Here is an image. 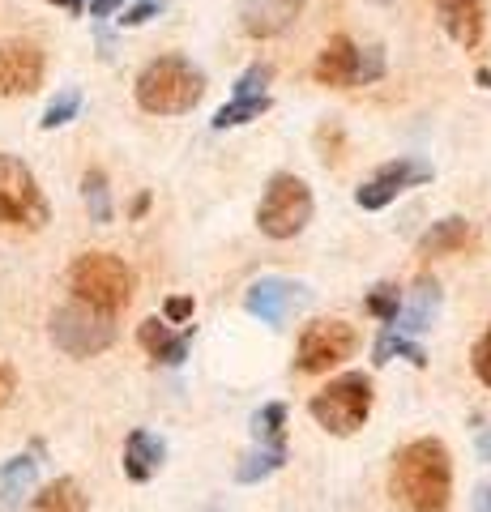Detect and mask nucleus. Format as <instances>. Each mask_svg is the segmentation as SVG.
<instances>
[{"label": "nucleus", "instance_id": "393cba45", "mask_svg": "<svg viewBox=\"0 0 491 512\" xmlns=\"http://www.w3.org/2000/svg\"><path fill=\"white\" fill-rule=\"evenodd\" d=\"M252 436H257V444L287 440V406H282V402L261 406L257 414H252Z\"/></svg>", "mask_w": 491, "mask_h": 512}, {"label": "nucleus", "instance_id": "bb28decb", "mask_svg": "<svg viewBox=\"0 0 491 512\" xmlns=\"http://www.w3.org/2000/svg\"><path fill=\"white\" fill-rule=\"evenodd\" d=\"M77 111H82V90H60L52 103L43 111V128H65L69 120H77Z\"/></svg>", "mask_w": 491, "mask_h": 512}, {"label": "nucleus", "instance_id": "4468645a", "mask_svg": "<svg viewBox=\"0 0 491 512\" xmlns=\"http://www.w3.org/2000/svg\"><path fill=\"white\" fill-rule=\"evenodd\" d=\"M304 9V0H240V13H244V30L257 39L269 35H282Z\"/></svg>", "mask_w": 491, "mask_h": 512}, {"label": "nucleus", "instance_id": "c85d7f7f", "mask_svg": "<svg viewBox=\"0 0 491 512\" xmlns=\"http://www.w3.org/2000/svg\"><path fill=\"white\" fill-rule=\"evenodd\" d=\"M158 13H163V0H133V5L120 13V26H146Z\"/></svg>", "mask_w": 491, "mask_h": 512}, {"label": "nucleus", "instance_id": "b1692460", "mask_svg": "<svg viewBox=\"0 0 491 512\" xmlns=\"http://www.w3.org/2000/svg\"><path fill=\"white\" fill-rule=\"evenodd\" d=\"M376 363H389V359H406V363H415V367H427V350L419 346V342H410L406 333H398V329H385L376 338Z\"/></svg>", "mask_w": 491, "mask_h": 512}, {"label": "nucleus", "instance_id": "9b49d317", "mask_svg": "<svg viewBox=\"0 0 491 512\" xmlns=\"http://www.w3.org/2000/svg\"><path fill=\"white\" fill-rule=\"evenodd\" d=\"M308 299H312V291H308L304 282H291V278H261V282H252L248 291H244V308L257 316L261 325L282 329L299 308H308Z\"/></svg>", "mask_w": 491, "mask_h": 512}, {"label": "nucleus", "instance_id": "a211bd4d", "mask_svg": "<svg viewBox=\"0 0 491 512\" xmlns=\"http://www.w3.org/2000/svg\"><path fill=\"white\" fill-rule=\"evenodd\" d=\"M35 483H39V461L30 453H18L0 466V512H18L22 500L35 495Z\"/></svg>", "mask_w": 491, "mask_h": 512}, {"label": "nucleus", "instance_id": "2eb2a0df", "mask_svg": "<svg viewBox=\"0 0 491 512\" xmlns=\"http://www.w3.org/2000/svg\"><path fill=\"white\" fill-rule=\"evenodd\" d=\"M137 342L146 346V355L154 359V363H163V367H180L184 359H188V342H193V333H171L167 329V320H158V316H150V320H141L137 325Z\"/></svg>", "mask_w": 491, "mask_h": 512}, {"label": "nucleus", "instance_id": "c756f323", "mask_svg": "<svg viewBox=\"0 0 491 512\" xmlns=\"http://www.w3.org/2000/svg\"><path fill=\"white\" fill-rule=\"evenodd\" d=\"M470 363H474V376H479L487 389H491V325H487V333L479 342H474V355H470Z\"/></svg>", "mask_w": 491, "mask_h": 512}, {"label": "nucleus", "instance_id": "cd10ccee", "mask_svg": "<svg viewBox=\"0 0 491 512\" xmlns=\"http://www.w3.org/2000/svg\"><path fill=\"white\" fill-rule=\"evenodd\" d=\"M269 77H274V69H269V64H252V69L240 73V82H235V94H265Z\"/></svg>", "mask_w": 491, "mask_h": 512}, {"label": "nucleus", "instance_id": "72a5a7b5", "mask_svg": "<svg viewBox=\"0 0 491 512\" xmlns=\"http://www.w3.org/2000/svg\"><path fill=\"white\" fill-rule=\"evenodd\" d=\"M474 512H491V483L474 487Z\"/></svg>", "mask_w": 491, "mask_h": 512}, {"label": "nucleus", "instance_id": "ddd939ff", "mask_svg": "<svg viewBox=\"0 0 491 512\" xmlns=\"http://www.w3.org/2000/svg\"><path fill=\"white\" fill-rule=\"evenodd\" d=\"M440 282L436 278H419L415 286H410V295L402 299V312H398V320H393V329L398 333H427L436 325V316H440Z\"/></svg>", "mask_w": 491, "mask_h": 512}, {"label": "nucleus", "instance_id": "f257e3e1", "mask_svg": "<svg viewBox=\"0 0 491 512\" xmlns=\"http://www.w3.org/2000/svg\"><path fill=\"white\" fill-rule=\"evenodd\" d=\"M393 500L406 512H449L453 504V461L440 440H410L393 457L389 474Z\"/></svg>", "mask_w": 491, "mask_h": 512}, {"label": "nucleus", "instance_id": "412c9836", "mask_svg": "<svg viewBox=\"0 0 491 512\" xmlns=\"http://www.w3.org/2000/svg\"><path fill=\"white\" fill-rule=\"evenodd\" d=\"M282 461H287V440H278V444H252L248 453L240 457V466H235V478H240L244 487H252V483H261V478L278 474Z\"/></svg>", "mask_w": 491, "mask_h": 512}, {"label": "nucleus", "instance_id": "423d86ee", "mask_svg": "<svg viewBox=\"0 0 491 512\" xmlns=\"http://www.w3.org/2000/svg\"><path fill=\"white\" fill-rule=\"evenodd\" d=\"M312 73L321 86H334V90L368 86L376 77H385V52H380V47H359L346 35H334L325 43V52L316 56Z\"/></svg>", "mask_w": 491, "mask_h": 512}, {"label": "nucleus", "instance_id": "9d476101", "mask_svg": "<svg viewBox=\"0 0 491 512\" xmlns=\"http://www.w3.org/2000/svg\"><path fill=\"white\" fill-rule=\"evenodd\" d=\"M427 180H432V163L402 154V158H393V163H380V167L368 175V180L359 184L355 201H359V210H385L389 201H398L402 192L419 188V184H427Z\"/></svg>", "mask_w": 491, "mask_h": 512}, {"label": "nucleus", "instance_id": "f3484780", "mask_svg": "<svg viewBox=\"0 0 491 512\" xmlns=\"http://www.w3.org/2000/svg\"><path fill=\"white\" fill-rule=\"evenodd\" d=\"M436 13H440V26L449 30V39L457 47L483 43V0H440Z\"/></svg>", "mask_w": 491, "mask_h": 512}, {"label": "nucleus", "instance_id": "473e14b6", "mask_svg": "<svg viewBox=\"0 0 491 512\" xmlns=\"http://www.w3.org/2000/svg\"><path fill=\"white\" fill-rule=\"evenodd\" d=\"M13 389H18V372L0 359V406H9V397H13Z\"/></svg>", "mask_w": 491, "mask_h": 512}, {"label": "nucleus", "instance_id": "f03ea898", "mask_svg": "<svg viewBox=\"0 0 491 512\" xmlns=\"http://www.w3.org/2000/svg\"><path fill=\"white\" fill-rule=\"evenodd\" d=\"M137 107L150 116H184L205 94V73L188 56H158L137 77Z\"/></svg>", "mask_w": 491, "mask_h": 512}, {"label": "nucleus", "instance_id": "20e7f679", "mask_svg": "<svg viewBox=\"0 0 491 512\" xmlns=\"http://www.w3.org/2000/svg\"><path fill=\"white\" fill-rule=\"evenodd\" d=\"M308 410L329 436H355L372 414V376L346 372L338 380H329L325 389L308 402Z\"/></svg>", "mask_w": 491, "mask_h": 512}, {"label": "nucleus", "instance_id": "4be33fe9", "mask_svg": "<svg viewBox=\"0 0 491 512\" xmlns=\"http://www.w3.org/2000/svg\"><path fill=\"white\" fill-rule=\"evenodd\" d=\"M265 111H269V94H235L231 103L214 111V128H240V124L261 120Z\"/></svg>", "mask_w": 491, "mask_h": 512}, {"label": "nucleus", "instance_id": "e433bc0d", "mask_svg": "<svg viewBox=\"0 0 491 512\" xmlns=\"http://www.w3.org/2000/svg\"><path fill=\"white\" fill-rule=\"evenodd\" d=\"M146 210H150V197H146V192H141V197L133 201V210H129V214L137 218V214H146Z\"/></svg>", "mask_w": 491, "mask_h": 512}, {"label": "nucleus", "instance_id": "dca6fc26", "mask_svg": "<svg viewBox=\"0 0 491 512\" xmlns=\"http://www.w3.org/2000/svg\"><path fill=\"white\" fill-rule=\"evenodd\" d=\"M167 461V444L163 436H154V431L137 427L129 440H124V474L133 478V483H150V478L163 470Z\"/></svg>", "mask_w": 491, "mask_h": 512}, {"label": "nucleus", "instance_id": "7c9ffc66", "mask_svg": "<svg viewBox=\"0 0 491 512\" xmlns=\"http://www.w3.org/2000/svg\"><path fill=\"white\" fill-rule=\"evenodd\" d=\"M188 316H193V299H188V295H171L163 303V320H167V325H184Z\"/></svg>", "mask_w": 491, "mask_h": 512}, {"label": "nucleus", "instance_id": "6e6552de", "mask_svg": "<svg viewBox=\"0 0 491 512\" xmlns=\"http://www.w3.org/2000/svg\"><path fill=\"white\" fill-rule=\"evenodd\" d=\"M52 342L73 359L103 355L116 342V320L107 312H94L86 303H65L52 312Z\"/></svg>", "mask_w": 491, "mask_h": 512}, {"label": "nucleus", "instance_id": "f704fd0d", "mask_svg": "<svg viewBox=\"0 0 491 512\" xmlns=\"http://www.w3.org/2000/svg\"><path fill=\"white\" fill-rule=\"evenodd\" d=\"M47 5H56L65 13H86V0H47Z\"/></svg>", "mask_w": 491, "mask_h": 512}, {"label": "nucleus", "instance_id": "39448f33", "mask_svg": "<svg viewBox=\"0 0 491 512\" xmlns=\"http://www.w3.org/2000/svg\"><path fill=\"white\" fill-rule=\"evenodd\" d=\"M312 222V188L291 171H278L265 184V197L257 205V227L269 239H295Z\"/></svg>", "mask_w": 491, "mask_h": 512}, {"label": "nucleus", "instance_id": "a878e982", "mask_svg": "<svg viewBox=\"0 0 491 512\" xmlns=\"http://www.w3.org/2000/svg\"><path fill=\"white\" fill-rule=\"evenodd\" d=\"M363 308H368L385 329H393V320H398V312H402V291L393 282H380V286H372V291H368Z\"/></svg>", "mask_w": 491, "mask_h": 512}, {"label": "nucleus", "instance_id": "f8f14e48", "mask_svg": "<svg viewBox=\"0 0 491 512\" xmlns=\"http://www.w3.org/2000/svg\"><path fill=\"white\" fill-rule=\"evenodd\" d=\"M47 56L39 43L30 39H9L0 43V99H22L43 86Z\"/></svg>", "mask_w": 491, "mask_h": 512}, {"label": "nucleus", "instance_id": "7ed1b4c3", "mask_svg": "<svg viewBox=\"0 0 491 512\" xmlns=\"http://www.w3.org/2000/svg\"><path fill=\"white\" fill-rule=\"evenodd\" d=\"M69 286L77 303L107 316H116L133 303V269L112 252H82L69 269Z\"/></svg>", "mask_w": 491, "mask_h": 512}, {"label": "nucleus", "instance_id": "aec40b11", "mask_svg": "<svg viewBox=\"0 0 491 512\" xmlns=\"http://www.w3.org/2000/svg\"><path fill=\"white\" fill-rule=\"evenodd\" d=\"M470 244V222L462 214H449L432 222V231L419 239V256H449V252H462Z\"/></svg>", "mask_w": 491, "mask_h": 512}, {"label": "nucleus", "instance_id": "2f4dec72", "mask_svg": "<svg viewBox=\"0 0 491 512\" xmlns=\"http://www.w3.org/2000/svg\"><path fill=\"white\" fill-rule=\"evenodd\" d=\"M133 0H86V9H90V18H116V13H124Z\"/></svg>", "mask_w": 491, "mask_h": 512}, {"label": "nucleus", "instance_id": "1a4fd4ad", "mask_svg": "<svg viewBox=\"0 0 491 512\" xmlns=\"http://www.w3.org/2000/svg\"><path fill=\"white\" fill-rule=\"evenodd\" d=\"M355 346H359L355 325H346V320H312V325L299 333L295 367L308 376H321L329 367H338L342 359H351Z\"/></svg>", "mask_w": 491, "mask_h": 512}, {"label": "nucleus", "instance_id": "0eeeda50", "mask_svg": "<svg viewBox=\"0 0 491 512\" xmlns=\"http://www.w3.org/2000/svg\"><path fill=\"white\" fill-rule=\"evenodd\" d=\"M0 218L13 222V227H26V231H39L47 227V210L39 180L18 154H0Z\"/></svg>", "mask_w": 491, "mask_h": 512}, {"label": "nucleus", "instance_id": "c9c22d12", "mask_svg": "<svg viewBox=\"0 0 491 512\" xmlns=\"http://www.w3.org/2000/svg\"><path fill=\"white\" fill-rule=\"evenodd\" d=\"M479 457H483V461H491V427H483V431H479Z\"/></svg>", "mask_w": 491, "mask_h": 512}, {"label": "nucleus", "instance_id": "6ab92c4d", "mask_svg": "<svg viewBox=\"0 0 491 512\" xmlns=\"http://www.w3.org/2000/svg\"><path fill=\"white\" fill-rule=\"evenodd\" d=\"M30 512H90V500L77 478H52L43 491L30 495Z\"/></svg>", "mask_w": 491, "mask_h": 512}, {"label": "nucleus", "instance_id": "5701e85b", "mask_svg": "<svg viewBox=\"0 0 491 512\" xmlns=\"http://www.w3.org/2000/svg\"><path fill=\"white\" fill-rule=\"evenodd\" d=\"M82 201L90 210V222H99V227L112 222V188H107V175L99 167L82 175Z\"/></svg>", "mask_w": 491, "mask_h": 512}]
</instances>
